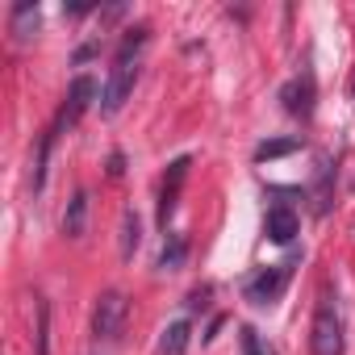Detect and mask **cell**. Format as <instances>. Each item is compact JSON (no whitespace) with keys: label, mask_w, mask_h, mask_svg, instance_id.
Returning a JSON list of instances; mask_svg holds the SVG:
<instances>
[{"label":"cell","mask_w":355,"mask_h":355,"mask_svg":"<svg viewBox=\"0 0 355 355\" xmlns=\"http://www.w3.org/2000/svg\"><path fill=\"white\" fill-rule=\"evenodd\" d=\"M309 351H313V355H343V351H347L343 313H338V305H334V297H330V293H322V301H318V309H313Z\"/></svg>","instance_id":"obj_1"},{"label":"cell","mask_w":355,"mask_h":355,"mask_svg":"<svg viewBox=\"0 0 355 355\" xmlns=\"http://www.w3.org/2000/svg\"><path fill=\"white\" fill-rule=\"evenodd\" d=\"M125 313H130V301L121 288H105L92 305V334L96 343H117L121 330H125Z\"/></svg>","instance_id":"obj_2"},{"label":"cell","mask_w":355,"mask_h":355,"mask_svg":"<svg viewBox=\"0 0 355 355\" xmlns=\"http://www.w3.org/2000/svg\"><path fill=\"white\" fill-rule=\"evenodd\" d=\"M288 280H293V259L288 263H272V268H259L247 284H243V297L251 301V305H276L280 297H284V288H288Z\"/></svg>","instance_id":"obj_3"},{"label":"cell","mask_w":355,"mask_h":355,"mask_svg":"<svg viewBox=\"0 0 355 355\" xmlns=\"http://www.w3.org/2000/svg\"><path fill=\"white\" fill-rule=\"evenodd\" d=\"M134 84H138V59L113 63V71H109V80H105V88H101V113H105V117H117L121 105L130 101Z\"/></svg>","instance_id":"obj_4"},{"label":"cell","mask_w":355,"mask_h":355,"mask_svg":"<svg viewBox=\"0 0 355 355\" xmlns=\"http://www.w3.org/2000/svg\"><path fill=\"white\" fill-rule=\"evenodd\" d=\"M92 96H96V80H92V76H76L71 88H67V96H63V105H59V113H55V121H51V130H59V134L71 130V125L88 113Z\"/></svg>","instance_id":"obj_5"},{"label":"cell","mask_w":355,"mask_h":355,"mask_svg":"<svg viewBox=\"0 0 355 355\" xmlns=\"http://www.w3.org/2000/svg\"><path fill=\"white\" fill-rule=\"evenodd\" d=\"M189 155H180V159H171L167 163V175H163V193H159V226L167 230V222H171V214H175V201H180V189H184V180H189Z\"/></svg>","instance_id":"obj_6"},{"label":"cell","mask_w":355,"mask_h":355,"mask_svg":"<svg viewBox=\"0 0 355 355\" xmlns=\"http://www.w3.org/2000/svg\"><path fill=\"white\" fill-rule=\"evenodd\" d=\"M313 71H301V76H293L284 88H280V101H284V113H293V117H301V121H309L313 117Z\"/></svg>","instance_id":"obj_7"},{"label":"cell","mask_w":355,"mask_h":355,"mask_svg":"<svg viewBox=\"0 0 355 355\" xmlns=\"http://www.w3.org/2000/svg\"><path fill=\"white\" fill-rule=\"evenodd\" d=\"M263 234H268L272 243L288 247V243L297 239V214H293L288 205H272V209H268V218H263Z\"/></svg>","instance_id":"obj_8"},{"label":"cell","mask_w":355,"mask_h":355,"mask_svg":"<svg viewBox=\"0 0 355 355\" xmlns=\"http://www.w3.org/2000/svg\"><path fill=\"white\" fill-rule=\"evenodd\" d=\"M84 230H88V193L80 189V193L67 201V214H63V234H67V239H84Z\"/></svg>","instance_id":"obj_9"},{"label":"cell","mask_w":355,"mask_h":355,"mask_svg":"<svg viewBox=\"0 0 355 355\" xmlns=\"http://www.w3.org/2000/svg\"><path fill=\"white\" fill-rule=\"evenodd\" d=\"M55 142H59V130H46V134H42V142H38V155H34V175H30L34 197L46 189V167H51V150H55Z\"/></svg>","instance_id":"obj_10"},{"label":"cell","mask_w":355,"mask_h":355,"mask_svg":"<svg viewBox=\"0 0 355 355\" xmlns=\"http://www.w3.org/2000/svg\"><path fill=\"white\" fill-rule=\"evenodd\" d=\"M189 259V239L184 234H167L163 251H159V272H180Z\"/></svg>","instance_id":"obj_11"},{"label":"cell","mask_w":355,"mask_h":355,"mask_svg":"<svg viewBox=\"0 0 355 355\" xmlns=\"http://www.w3.org/2000/svg\"><path fill=\"white\" fill-rule=\"evenodd\" d=\"M189 338H193V326L180 318V322H171V326H163V338H159V351L163 355H184L189 351Z\"/></svg>","instance_id":"obj_12"},{"label":"cell","mask_w":355,"mask_h":355,"mask_svg":"<svg viewBox=\"0 0 355 355\" xmlns=\"http://www.w3.org/2000/svg\"><path fill=\"white\" fill-rule=\"evenodd\" d=\"M334 171H338V167H334L330 159H322V163H318V180H313V209H318V214H326V209H330V193H334Z\"/></svg>","instance_id":"obj_13"},{"label":"cell","mask_w":355,"mask_h":355,"mask_svg":"<svg viewBox=\"0 0 355 355\" xmlns=\"http://www.w3.org/2000/svg\"><path fill=\"white\" fill-rule=\"evenodd\" d=\"M34 30H38V5L17 0V5H13V34H17V42H30Z\"/></svg>","instance_id":"obj_14"},{"label":"cell","mask_w":355,"mask_h":355,"mask_svg":"<svg viewBox=\"0 0 355 355\" xmlns=\"http://www.w3.org/2000/svg\"><path fill=\"white\" fill-rule=\"evenodd\" d=\"M138 243H142V218L134 209H125L121 214V259H134Z\"/></svg>","instance_id":"obj_15"},{"label":"cell","mask_w":355,"mask_h":355,"mask_svg":"<svg viewBox=\"0 0 355 355\" xmlns=\"http://www.w3.org/2000/svg\"><path fill=\"white\" fill-rule=\"evenodd\" d=\"M293 150H301V138H268V142H259V146H255V163L284 159V155H293Z\"/></svg>","instance_id":"obj_16"},{"label":"cell","mask_w":355,"mask_h":355,"mask_svg":"<svg viewBox=\"0 0 355 355\" xmlns=\"http://www.w3.org/2000/svg\"><path fill=\"white\" fill-rule=\"evenodd\" d=\"M146 38H150V30H146V26H134V30H125L121 46H117V63H130V59H138V51L146 46Z\"/></svg>","instance_id":"obj_17"},{"label":"cell","mask_w":355,"mask_h":355,"mask_svg":"<svg viewBox=\"0 0 355 355\" xmlns=\"http://www.w3.org/2000/svg\"><path fill=\"white\" fill-rule=\"evenodd\" d=\"M38 355H51V301H38V330H34Z\"/></svg>","instance_id":"obj_18"},{"label":"cell","mask_w":355,"mask_h":355,"mask_svg":"<svg viewBox=\"0 0 355 355\" xmlns=\"http://www.w3.org/2000/svg\"><path fill=\"white\" fill-rule=\"evenodd\" d=\"M209 293H214V288L205 284V288H197V293H189V301H184V305H189V309H205V305H209Z\"/></svg>","instance_id":"obj_19"},{"label":"cell","mask_w":355,"mask_h":355,"mask_svg":"<svg viewBox=\"0 0 355 355\" xmlns=\"http://www.w3.org/2000/svg\"><path fill=\"white\" fill-rule=\"evenodd\" d=\"M121 171H125V155H121V150H113V155H109V175L117 180Z\"/></svg>","instance_id":"obj_20"},{"label":"cell","mask_w":355,"mask_h":355,"mask_svg":"<svg viewBox=\"0 0 355 355\" xmlns=\"http://www.w3.org/2000/svg\"><path fill=\"white\" fill-rule=\"evenodd\" d=\"M96 51H101V42H84V46L76 51V63H88V59H92Z\"/></svg>","instance_id":"obj_21"}]
</instances>
